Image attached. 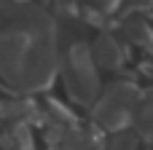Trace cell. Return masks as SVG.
Returning a JSON list of instances; mask_svg holds the SVG:
<instances>
[{"instance_id": "obj_1", "label": "cell", "mask_w": 153, "mask_h": 150, "mask_svg": "<svg viewBox=\"0 0 153 150\" xmlns=\"http://www.w3.org/2000/svg\"><path fill=\"white\" fill-rule=\"evenodd\" d=\"M56 75L54 24L46 13L32 11L27 21L0 32V78L24 91H46Z\"/></svg>"}, {"instance_id": "obj_2", "label": "cell", "mask_w": 153, "mask_h": 150, "mask_svg": "<svg viewBox=\"0 0 153 150\" xmlns=\"http://www.w3.org/2000/svg\"><path fill=\"white\" fill-rule=\"evenodd\" d=\"M140 97H143V91L134 83L118 81V83L108 86L102 99L94 107V123H100L105 132L126 129L132 115H134V110H137V105H140Z\"/></svg>"}, {"instance_id": "obj_3", "label": "cell", "mask_w": 153, "mask_h": 150, "mask_svg": "<svg viewBox=\"0 0 153 150\" xmlns=\"http://www.w3.org/2000/svg\"><path fill=\"white\" fill-rule=\"evenodd\" d=\"M65 81H67V91L73 94L75 102L94 105V99L100 94V81H97V59H94L89 46L75 43L67 51Z\"/></svg>"}, {"instance_id": "obj_4", "label": "cell", "mask_w": 153, "mask_h": 150, "mask_svg": "<svg viewBox=\"0 0 153 150\" xmlns=\"http://www.w3.org/2000/svg\"><path fill=\"white\" fill-rule=\"evenodd\" d=\"M94 59H97V64H102L105 70H118V67L124 64L126 54H124V48H121V43H118L116 38L100 35L97 43H94Z\"/></svg>"}, {"instance_id": "obj_5", "label": "cell", "mask_w": 153, "mask_h": 150, "mask_svg": "<svg viewBox=\"0 0 153 150\" xmlns=\"http://www.w3.org/2000/svg\"><path fill=\"white\" fill-rule=\"evenodd\" d=\"M137 132L140 137L153 140V89L143 91L140 105H137Z\"/></svg>"}, {"instance_id": "obj_6", "label": "cell", "mask_w": 153, "mask_h": 150, "mask_svg": "<svg viewBox=\"0 0 153 150\" xmlns=\"http://www.w3.org/2000/svg\"><path fill=\"white\" fill-rule=\"evenodd\" d=\"M8 140H11L13 150H35L32 129H30L27 118H19V121H13V123H11V129H8Z\"/></svg>"}, {"instance_id": "obj_7", "label": "cell", "mask_w": 153, "mask_h": 150, "mask_svg": "<svg viewBox=\"0 0 153 150\" xmlns=\"http://www.w3.org/2000/svg\"><path fill=\"white\" fill-rule=\"evenodd\" d=\"M126 35H129V40H134L140 48H145L148 54H153V30L145 24V19H132V21H126Z\"/></svg>"}, {"instance_id": "obj_8", "label": "cell", "mask_w": 153, "mask_h": 150, "mask_svg": "<svg viewBox=\"0 0 153 150\" xmlns=\"http://www.w3.org/2000/svg\"><path fill=\"white\" fill-rule=\"evenodd\" d=\"M32 113H35V105L27 102V99H19V102H0V118H3V121L32 118Z\"/></svg>"}, {"instance_id": "obj_9", "label": "cell", "mask_w": 153, "mask_h": 150, "mask_svg": "<svg viewBox=\"0 0 153 150\" xmlns=\"http://www.w3.org/2000/svg\"><path fill=\"white\" fill-rule=\"evenodd\" d=\"M105 150H137V137H134L132 132L121 129V132H116V137L108 142Z\"/></svg>"}, {"instance_id": "obj_10", "label": "cell", "mask_w": 153, "mask_h": 150, "mask_svg": "<svg viewBox=\"0 0 153 150\" xmlns=\"http://www.w3.org/2000/svg\"><path fill=\"white\" fill-rule=\"evenodd\" d=\"M134 11H140V13H145V16L153 19V0H132V3L126 5L124 16H126V13H134Z\"/></svg>"}, {"instance_id": "obj_11", "label": "cell", "mask_w": 153, "mask_h": 150, "mask_svg": "<svg viewBox=\"0 0 153 150\" xmlns=\"http://www.w3.org/2000/svg\"><path fill=\"white\" fill-rule=\"evenodd\" d=\"M91 5H97L105 13H110V11H118L121 8V0H91Z\"/></svg>"}]
</instances>
